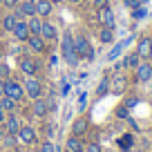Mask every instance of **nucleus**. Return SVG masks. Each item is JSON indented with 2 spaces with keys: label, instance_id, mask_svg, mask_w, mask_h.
I'll return each instance as SVG.
<instances>
[{
  "label": "nucleus",
  "instance_id": "obj_27",
  "mask_svg": "<svg viewBox=\"0 0 152 152\" xmlns=\"http://www.w3.org/2000/svg\"><path fill=\"white\" fill-rule=\"evenodd\" d=\"M96 92H99V96H103L105 92H107V78H103V81H101V85H99V90H96Z\"/></svg>",
  "mask_w": 152,
  "mask_h": 152
},
{
  "label": "nucleus",
  "instance_id": "obj_36",
  "mask_svg": "<svg viewBox=\"0 0 152 152\" xmlns=\"http://www.w3.org/2000/svg\"><path fill=\"white\" fill-rule=\"evenodd\" d=\"M0 96H5V81L0 78Z\"/></svg>",
  "mask_w": 152,
  "mask_h": 152
},
{
  "label": "nucleus",
  "instance_id": "obj_32",
  "mask_svg": "<svg viewBox=\"0 0 152 152\" xmlns=\"http://www.w3.org/2000/svg\"><path fill=\"white\" fill-rule=\"evenodd\" d=\"M121 145H123V148H130V145H132V137H123Z\"/></svg>",
  "mask_w": 152,
  "mask_h": 152
},
{
  "label": "nucleus",
  "instance_id": "obj_23",
  "mask_svg": "<svg viewBox=\"0 0 152 152\" xmlns=\"http://www.w3.org/2000/svg\"><path fill=\"white\" fill-rule=\"evenodd\" d=\"M139 54H130V56H125V61H123V65L125 67H139Z\"/></svg>",
  "mask_w": 152,
  "mask_h": 152
},
{
  "label": "nucleus",
  "instance_id": "obj_8",
  "mask_svg": "<svg viewBox=\"0 0 152 152\" xmlns=\"http://www.w3.org/2000/svg\"><path fill=\"white\" fill-rule=\"evenodd\" d=\"M11 31H14V36L18 38V40H27V38L31 36V34H29V25L25 23V20H20V18H18V23L14 25Z\"/></svg>",
  "mask_w": 152,
  "mask_h": 152
},
{
  "label": "nucleus",
  "instance_id": "obj_14",
  "mask_svg": "<svg viewBox=\"0 0 152 152\" xmlns=\"http://www.w3.org/2000/svg\"><path fill=\"white\" fill-rule=\"evenodd\" d=\"M49 14H52V2H49V0H38L36 2V16L47 18Z\"/></svg>",
  "mask_w": 152,
  "mask_h": 152
},
{
  "label": "nucleus",
  "instance_id": "obj_34",
  "mask_svg": "<svg viewBox=\"0 0 152 152\" xmlns=\"http://www.w3.org/2000/svg\"><path fill=\"white\" fill-rule=\"evenodd\" d=\"M125 5H128V7H134V9H137V7H139V0H125Z\"/></svg>",
  "mask_w": 152,
  "mask_h": 152
},
{
  "label": "nucleus",
  "instance_id": "obj_2",
  "mask_svg": "<svg viewBox=\"0 0 152 152\" xmlns=\"http://www.w3.org/2000/svg\"><path fill=\"white\" fill-rule=\"evenodd\" d=\"M74 52L78 58H94V52H92V45L87 43V38L85 36H76L74 38Z\"/></svg>",
  "mask_w": 152,
  "mask_h": 152
},
{
  "label": "nucleus",
  "instance_id": "obj_25",
  "mask_svg": "<svg viewBox=\"0 0 152 152\" xmlns=\"http://www.w3.org/2000/svg\"><path fill=\"white\" fill-rule=\"evenodd\" d=\"M101 40H103V43H110V40H112V27H103V31H101Z\"/></svg>",
  "mask_w": 152,
  "mask_h": 152
},
{
  "label": "nucleus",
  "instance_id": "obj_7",
  "mask_svg": "<svg viewBox=\"0 0 152 152\" xmlns=\"http://www.w3.org/2000/svg\"><path fill=\"white\" fill-rule=\"evenodd\" d=\"M18 65H20V72H23V74H27V76H34L38 72V63L34 61V58H20L18 61Z\"/></svg>",
  "mask_w": 152,
  "mask_h": 152
},
{
  "label": "nucleus",
  "instance_id": "obj_17",
  "mask_svg": "<svg viewBox=\"0 0 152 152\" xmlns=\"http://www.w3.org/2000/svg\"><path fill=\"white\" fill-rule=\"evenodd\" d=\"M5 125H7V132L16 137L18 130H20V119H18V116H9V119H5Z\"/></svg>",
  "mask_w": 152,
  "mask_h": 152
},
{
  "label": "nucleus",
  "instance_id": "obj_6",
  "mask_svg": "<svg viewBox=\"0 0 152 152\" xmlns=\"http://www.w3.org/2000/svg\"><path fill=\"white\" fill-rule=\"evenodd\" d=\"M16 137H18V141H20V143H25V145H31V143L36 141V132H34V128H29V125L20 128Z\"/></svg>",
  "mask_w": 152,
  "mask_h": 152
},
{
  "label": "nucleus",
  "instance_id": "obj_38",
  "mask_svg": "<svg viewBox=\"0 0 152 152\" xmlns=\"http://www.w3.org/2000/svg\"><path fill=\"white\" fill-rule=\"evenodd\" d=\"M69 2H81V0H69Z\"/></svg>",
  "mask_w": 152,
  "mask_h": 152
},
{
  "label": "nucleus",
  "instance_id": "obj_19",
  "mask_svg": "<svg viewBox=\"0 0 152 152\" xmlns=\"http://www.w3.org/2000/svg\"><path fill=\"white\" fill-rule=\"evenodd\" d=\"M47 103H45L43 99H34V114H36V116H45V114H47Z\"/></svg>",
  "mask_w": 152,
  "mask_h": 152
},
{
  "label": "nucleus",
  "instance_id": "obj_13",
  "mask_svg": "<svg viewBox=\"0 0 152 152\" xmlns=\"http://www.w3.org/2000/svg\"><path fill=\"white\" fill-rule=\"evenodd\" d=\"M40 38H43V40H56V27H54L52 23H43Z\"/></svg>",
  "mask_w": 152,
  "mask_h": 152
},
{
  "label": "nucleus",
  "instance_id": "obj_16",
  "mask_svg": "<svg viewBox=\"0 0 152 152\" xmlns=\"http://www.w3.org/2000/svg\"><path fill=\"white\" fill-rule=\"evenodd\" d=\"M27 43H29V47H31L34 52H45V40L40 36H34L31 34V36L27 38Z\"/></svg>",
  "mask_w": 152,
  "mask_h": 152
},
{
  "label": "nucleus",
  "instance_id": "obj_37",
  "mask_svg": "<svg viewBox=\"0 0 152 152\" xmlns=\"http://www.w3.org/2000/svg\"><path fill=\"white\" fill-rule=\"evenodd\" d=\"M29 2H34V5H36V2H38V0H29Z\"/></svg>",
  "mask_w": 152,
  "mask_h": 152
},
{
  "label": "nucleus",
  "instance_id": "obj_11",
  "mask_svg": "<svg viewBox=\"0 0 152 152\" xmlns=\"http://www.w3.org/2000/svg\"><path fill=\"white\" fill-rule=\"evenodd\" d=\"M99 23L103 25V27H114V11L110 9V7L99 9Z\"/></svg>",
  "mask_w": 152,
  "mask_h": 152
},
{
  "label": "nucleus",
  "instance_id": "obj_10",
  "mask_svg": "<svg viewBox=\"0 0 152 152\" xmlns=\"http://www.w3.org/2000/svg\"><path fill=\"white\" fill-rule=\"evenodd\" d=\"M137 54H139V58H150L152 56V43H150V38H141V40H139Z\"/></svg>",
  "mask_w": 152,
  "mask_h": 152
},
{
  "label": "nucleus",
  "instance_id": "obj_4",
  "mask_svg": "<svg viewBox=\"0 0 152 152\" xmlns=\"http://www.w3.org/2000/svg\"><path fill=\"white\" fill-rule=\"evenodd\" d=\"M25 92L29 94V99H40V94H43V85H40V81H36L34 76H29L27 83H25Z\"/></svg>",
  "mask_w": 152,
  "mask_h": 152
},
{
  "label": "nucleus",
  "instance_id": "obj_24",
  "mask_svg": "<svg viewBox=\"0 0 152 152\" xmlns=\"http://www.w3.org/2000/svg\"><path fill=\"white\" fill-rule=\"evenodd\" d=\"M40 152H61V148L47 141V143H43V145H40Z\"/></svg>",
  "mask_w": 152,
  "mask_h": 152
},
{
  "label": "nucleus",
  "instance_id": "obj_30",
  "mask_svg": "<svg viewBox=\"0 0 152 152\" xmlns=\"http://www.w3.org/2000/svg\"><path fill=\"white\" fill-rule=\"evenodd\" d=\"M85 150H87V152H101V145H99V143H90Z\"/></svg>",
  "mask_w": 152,
  "mask_h": 152
},
{
  "label": "nucleus",
  "instance_id": "obj_41",
  "mask_svg": "<svg viewBox=\"0 0 152 152\" xmlns=\"http://www.w3.org/2000/svg\"><path fill=\"white\" fill-rule=\"evenodd\" d=\"M0 5H2V0H0Z\"/></svg>",
  "mask_w": 152,
  "mask_h": 152
},
{
  "label": "nucleus",
  "instance_id": "obj_9",
  "mask_svg": "<svg viewBox=\"0 0 152 152\" xmlns=\"http://www.w3.org/2000/svg\"><path fill=\"white\" fill-rule=\"evenodd\" d=\"M152 78V65L150 63H139V67H137V81L139 83H145V81H150Z\"/></svg>",
  "mask_w": 152,
  "mask_h": 152
},
{
  "label": "nucleus",
  "instance_id": "obj_3",
  "mask_svg": "<svg viewBox=\"0 0 152 152\" xmlns=\"http://www.w3.org/2000/svg\"><path fill=\"white\" fill-rule=\"evenodd\" d=\"M5 96H9V99H14V101H20L25 96V87L20 85V83L7 78V81H5Z\"/></svg>",
  "mask_w": 152,
  "mask_h": 152
},
{
  "label": "nucleus",
  "instance_id": "obj_26",
  "mask_svg": "<svg viewBox=\"0 0 152 152\" xmlns=\"http://www.w3.org/2000/svg\"><path fill=\"white\" fill-rule=\"evenodd\" d=\"M92 5H94V9H105V7H110V0H92Z\"/></svg>",
  "mask_w": 152,
  "mask_h": 152
},
{
  "label": "nucleus",
  "instance_id": "obj_20",
  "mask_svg": "<svg viewBox=\"0 0 152 152\" xmlns=\"http://www.w3.org/2000/svg\"><path fill=\"white\" fill-rule=\"evenodd\" d=\"M16 23H18V16H16V14H9V16H5V18H2V29L11 31Z\"/></svg>",
  "mask_w": 152,
  "mask_h": 152
},
{
  "label": "nucleus",
  "instance_id": "obj_28",
  "mask_svg": "<svg viewBox=\"0 0 152 152\" xmlns=\"http://www.w3.org/2000/svg\"><path fill=\"white\" fill-rule=\"evenodd\" d=\"M0 78H2V81L9 78V67H7V65H0Z\"/></svg>",
  "mask_w": 152,
  "mask_h": 152
},
{
  "label": "nucleus",
  "instance_id": "obj_29",
  "mask_svg": "<svg viewBox=\"0 0 152 152\" xmlns=\"http://www.w3.org/2000/svg\"><path fill=\"white\" fill-rule=\"evenodd\" d=\"M148 14V9H143V7H137V9H134V18H143V16H145Z\"/></svg>",
  "mask_w": 152,
  "mask_h": 152
},
{
  "label": "nucleus",
  "instance_id": "obj_12",
  "mask_svg": "<svg viewBox=\"0 0 152 152\" xmlns=\"http://www.w3.org/2000/svg\"><path fill=\"white\" fill-rule=\"evenodd\" d=\"M65 148H67V152H83V150H85V145H83V141H81V139H78V137H74V134H72V137L67 139Z\"/></svg>",
  "mask_w": 152,
  "mask_h": 152
},
{
  "label": "nucleus",
  "instance_id": "obj_35",
  "mask_svg": "<svg viewBox=\"0 0 152 152\" xmlns=\"http://www.w3.org/2000/svg\"><path fill=\"white\" fill-rule=\"evenodd\" d=\"M5 119L7 116H5V110H2V103H0V123H5Z\"/></svg>",
  "mask_w": 152,
  "mask_h": 152
},
{
  "label": "nucleus",
  "instance_id": "obj_5",
  "mask_svg": "<svg viewBox=\"0 0 152 152\" xmlns=\"http://www.w3.org/2000/svg\"><path fill=\"white\" fill-rule=\"evenodd\" d=\"M16 16H25V18H31V16H36V5H34V2H18V5H16Z\"/></svg>",
  "mask_w": 152,
  "mask_h": 152
},
{
  "label": "nucleus",
  "instance_id": "obj_1",
  "mask_svg": "<svg viewBox=\"0 0 152 152\" xmlns=\"http://www.w3.org/2000/svg\"><path fill=\"white\" fill-rule=\"evenodd\" d=\"M63 58H65L67 65L76 67V63H78V56H76L74 52V36L72 34H65L63 36Z\"/></svg>",
  "mask_w": 152,
  "mask_h": 152
},
{
  "label": "nucleus",
  "instance_id": "obj_40",
  "mask_svg": "<svg viewBox=\"0 0 152 152\" xmlns=\"http://www.w3.org/2000/svg\"><path fill=\"white\" fill-rule=\"evenodd\" d=\"M150 43H152V36H150Z\"/></svg>",
  "mask_w": 152,
  "mask_h": 152
},
{
  "label": "nucleus",
  "instance_id": "obj_18",
  "mask_svg": "<svg viewBox=\"0 0 152 152\" xmlns=\"http://www.w3.org/2000/svg\"><path fill=\"white\" fill-rule=\"evenodd\" d=\"M27 25H29V34H34V36H40V29H43V20L38 18V16H31Z\"/></svg>",
  "mask_w": 152,
  "mask_h": 152
},
{
  "label": "nucleus",
  "instance_id": "obj_39",
  "mask_svg": "<svg viewBox=\"0 0 152 152\" xmlns=\"http://www.w3.org/2000/svg\"><path fill=\"white\" fill-rule=\"evenodd\" d=\"M139 2H148V0H139Z\"/></svg>",
  "mask_w": 152,
  "mask_h": 152
},
{
  "label": "nucleus",
  "instance_id": "obj_31",
  "mask_svg": "<svg viewBox=\"0 0 152 152\" xmlns=\"http://www.w3.org/2000/svg\"><path fill=\"white\" fill-rule=\"evenodd\" d=\"M116 116L125 119V116H128V107H119V110H116Z\"/></svg>",
  "mask_w": 152,
  "mask_h": 152
},
{
  "label": "nucleus",
  "instance_id": "obj_15",
  "mask_svg": "<svg viewBox=\"0 0 152 152\" xmlns=\"http://www.w3.org/2000/svg\"><path fill=\"white\" fill-rule=\"evenodd\" d=\"M87 132V119H76L74 123H72V134L74 137H81V134Z\"/></svg>",
  "mask_w": 152,
  "mask_h": 152
},
{
  "label": "nucleus",
  "instance_id": "obj_22",
  "mask_svg": "<svg viewBox=\"0 0 152 152\" xmlns=\"http://www.w3.org/2000/svg\"><path fill=\"white\" fill-rule=\"evenodd\" d=\"M123 90H125V78H123V76H116V78H114V87H112V92H114V94H121Z\"/></svg>",
  "mask_w": 152,
  "mask_h": 152
},
{
  "label": "nucleus",
  "instance_id": "obj_21",
  "mask_svg": "<svg viewBox=\"0 0 152 152\" xmlns=\"http://www.w3.org/2000/svg\"><path fill=\"white\" fill-rule=\"evenodd\" d=\"M0 103H2V110H5V112H14L16 110V101L9 99V96H0Z\"/></svg>",
  "mask_w": 152,
  "mask_h": 152
},
{
  "label": "nucleus",
  "instance_id": "obj_33",
  "mask_svg": "<svg viewBox=\"0 0 152 152\" xmlns=\"http://www.w3.org/2000/svg\"><path fill=\"white\" fill-rule=\"evenodd\" d=\"M2 5H7V7H16V5H18V0H2Z\"/></svg>",
  "mask_w": 152,
  "mask_h": 152
}]
</instances>
